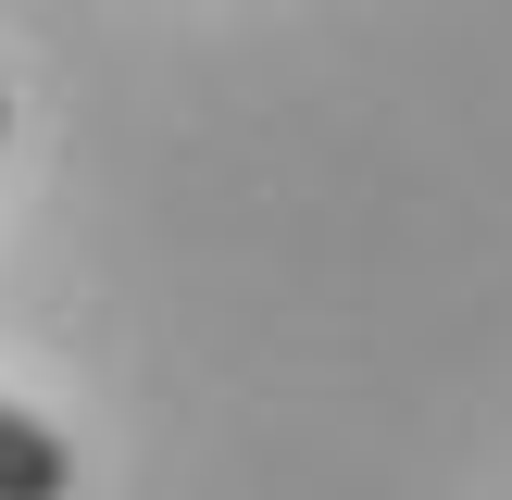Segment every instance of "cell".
Listing matches in <instances>:
<instances>
[{
  "mask_svg": "<svg viewBox=\"0 0 512 500\" xmlns=\"http://www.w3.org/2000/svg\"><path fill=\"white\" fill-rule=\"evenodd\" d=\"M75 488V450L50 438L38 413H13V400H0V500H63Z\"/></svg>",
  "mask_w": 512,
  "mask_h": 500,
  "instance_id": "6da1fadb",
  "label": "cell"
},
{
  "mask_svg": "<svg viewBox=\"0 0 512 500\" xmlns=\"http://www.w3.org/2000/svg\"><path fill=\"white\" fill-rule=\"evenodd\" d=\"M0 138H13V100H0Z\"/></svg>",
  "mask_w": 512,
  "mask_h": 500,
  "instance_id": "7a4b0ae2",
  "label": "cell"
}]
</instances>
